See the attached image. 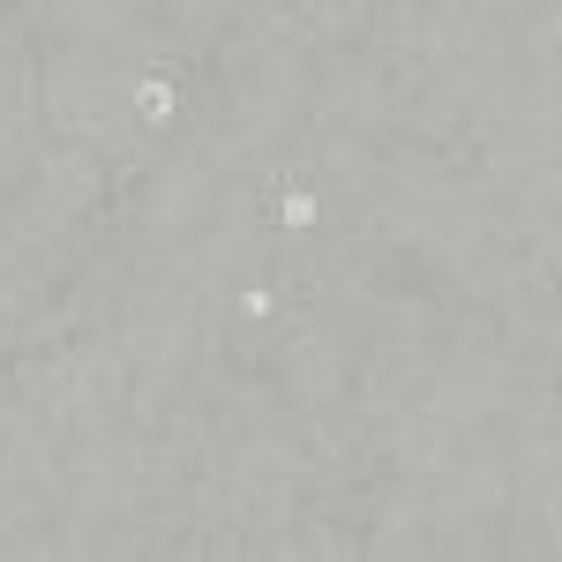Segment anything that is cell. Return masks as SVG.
Wrapping results in <instances>:
<instances>
[{
	"instance_id": "cell-1",
	"label": "cell",
	"mask_w": 562,
	"mask_h": 562,
	"mask_svg": "<svg viewBox=\"0 0 562 562\" xmlns=\"http://www.w3.org/2000/svg\"><path fill=\"white\" fill-rule=\"evenodd\" d=\"M128 121L143 135H173L188 121V83H180L173 68H143L128 83Z\"/></svg>"
},
{
	"instance_id": "cell-2",
	"label": "cell",
	"mask_w": 562,
	"mask_h": 562,
	"mask_svg": "<svg viewBox=\"0 0 562 562\" xmlns=\"http://www.w3.org/2000/svg\"><path fill=\"white\" fill-rule=\"evenodd\" d=\"M323 217H330V203H323V188H315V180H285V188L270 195V225H278V233H293V240L323 233Z\"/></svg>"
}]
</instances>
